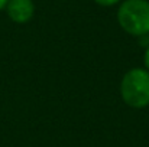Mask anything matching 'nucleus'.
<instances>
[{"label": "nucleus", "instance_id": "obj_1", "mask_svg": "<svg viewBox=\"0 0 149 147\" xmlns=\"http://www.w3.org/2000/svg\"><path fill=\"white\" fill-rule=\"evenodd\" d=\"M117 20L129 35L142 36L149 33V1L125 0L119 7Z\"/></svg>", "mask_w": 149, "mask_h": 147}, {"label": "nucleus", "instance_id": "obj_2", "mask_svg": "<svg viewBox=\"0 0 149 147\" xmlns=\"http://www.w3.org/2000/svg\"><path fill=\"white\" fill-rule=\"evenodd\" d=\"M123 101L133 108L149 105V71L142 68L130 69L125 74L120 84Z\"/></svg>", "mask_w": 149, "mask_h": 147}, {"label": "nucleus", "instance_id": "obj_3", "mask_svg": "<svg viewBox=\"0 0 149 147\" xmlns=\"http://www.w3.org/2000/svg\"><path fill=\"white\" fill-rule=\"evenodd\" d=\"M6 10L15 23H26L32 19L35 6L32 0H9Z\"/></svg>", "mask_w": 149, "mask_h": 147}, {"label": "nucleus", "instance_id": "obj_4", "mask_svg": "<svg viewBox=\"0 0 149 147\" xmlns=\"http://www.w3.org/2000/svg\"><path fill=\"white\" fill-rule=\"evenodd\" d=\"M97 4L100 6H113V4H116V3H119L120 0H94Z\"/></svg>", "mask_w": 149, "mask_h": 147}, {"label": "nucleus", "instance_id": "obj_5", "mask_svg": "<svg viewBox=\"0 0 149 147\" xmlns=\"http://www.w3.org/2000/svg\"><path fill=\"white\" fill-rule=\"evenodd\" d=\"M143 62H145V66L149 71V48L145 50V56H143Z\"/></svg>", "mask_w": 149, "mask_h": 147}, {"label": "nucleus", "instance_id": "obj_6", "mask_svg": "<svg viewBox=\"0 0 149 147\" xmlns=\"http://www.w3.org/2000/svg\"><path fill=\"white\" fill-rule=\"evenodd\" d=\"M7 1H9V0H0V10L6 7V4H7Z\"/></svg>", "mask_w": 149, "mask_h": 147}]
</instances>
